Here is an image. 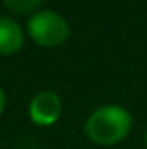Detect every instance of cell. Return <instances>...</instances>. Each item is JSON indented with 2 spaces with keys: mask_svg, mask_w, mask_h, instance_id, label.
<instances>
[{
  "mask_svg": "<svg viewBox=\"0 0 147 149\" xmlns=\"http://www.w3.org/2000/svg\"><path fill=\"white\" fill-rule=\"evenodd\" d=\"M132 115L126 108L107 104L96 108L85 121V134L98 146H115L128 136Z\"/></svg>",
  "mask_w": 147,
  "mask_h": 149,
  "instance_id": "obj_1",
  "label": "cell"
},
{
  "mask_svg": "<svg viewBox=\"0 0 147 149\" xmlns=\"http://www.w3.org/2000/svg\"><path fill=\"white\" fill-rule=\"evenodd\" d=\"M26 32L34 44L42 47H57L64 44L70 34L66 19L53 10L34 11L26 23Z\"/></svg>",
  "mask_w": 147,
  "mask_h": 149,
  "instance_id": "obj_2",
  "label": "cell"
},
{
  "mask_svg": "<svg viewBox=\"0 0 147 149\" xmlns=\"http://www.w3.org/2000/svg\"><path fill=\"white\" fill-rule=\"evenodd\" d=\"M62 113V100L53 91H42L30 100L28 115L38 127H51Z\"/></svg>",
  "mask_w": 147,
  "mask_h": 149,
  "instance_id": "obj_3",
  "label": "cell"
},
{
  "mask_svg": "<svg viewBox=\"0 0 147 149\" xmlns=\"http://www.w3.org/2000/svg\"><path fill=\"white\" fill-rule=\"evenodd\" d=\"M25 44L23 29L10 17H0V55H15Z\"/></svg>",
  "mask_w": 147,
  "mask_h": 149,
  "instance_id": "obj_4",
  "label": "cell"
},
{
  "mask_svg": "<svg viewBox=\"0 0 147 149\" xmlns=\"http://www.w3.org/2000/svg\"><path fill=\"white\" fill-rule=\"evenodd\" d=\"M4 6L8 8V10H11L13 13H30V11H34L38 6H40L44 0H2Z\"/></svg>",
  "mask_w": 147,
  "mask_h": 149,
  "instance_id": "obj_5",
  "label": "cell"
},
{
  "mask_svg": "<svg viewBox=\"0 0 147 149\" xmlns=\"http://www.w3.org/2000/svg\"><path fill=\"white\" fill-rule=\"evenodd\" d=\"M4 109H6V95H4V89L0 87V115L4 113Z\"/></svg>",
  "mask_w": 147,
  "mask_h": 149,
  "instance_id": "obj_6",
  "label": "cell"
},
{
  "mask_svg": "<svg viewBox=\"0 0 147 149\" xmlns=\"http://www.w3.org/2000/svg\"><path fill=\"white\" fill-rule=\"evenodd\" d=\"M145 147H147V132H145Z\"/></svg>",
  "mask_w": 147,
  "mask_h": 149,
  "instance_id": "obj_7",
  "label": "cell"
}]
</instances>
